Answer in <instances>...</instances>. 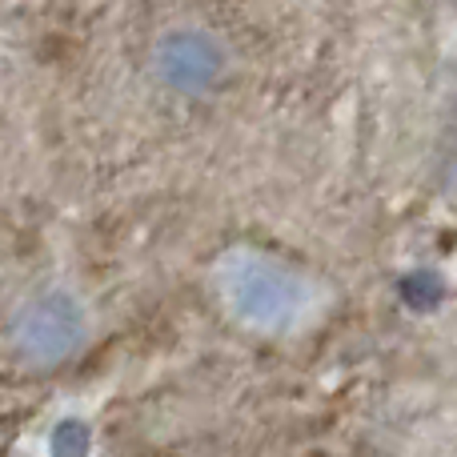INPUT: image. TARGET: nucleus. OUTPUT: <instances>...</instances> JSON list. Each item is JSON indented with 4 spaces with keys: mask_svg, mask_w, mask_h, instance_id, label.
Returning a JSON list of instances; mask_svg holds the SVG:
<instances>
[{
    "mask_svg": "<svg viewBox=\"0 0 457 457\" xmlns=\"http://www.w3.org/2000/svg\"><path fill=\"white\" fill-rule=\"evenodd\" d=\"M85 337V317L69 297H37L16 317V345L32 361H61Z\"/></svg>",
    "mask_w": 457,
    "mask_h": 457,
    "instance_id": "obj_1",
    "label": "nucleus"
},
{
    "mask_svg": "<svg viewBox=\"0 0 457 457\" xmlns=\"http://www.w3.org/2000/svg\"><path fill=\"white\" fill-rule=\"evenodd\" d=\"M88 453V429L80 421H61L53 434V457H85Z\"/></svg>",
    "mask_w": 457,
    "mask_h": 457,
    "instance_id": "obj_2",
    "label": "nucleus"
}]
</instances>
